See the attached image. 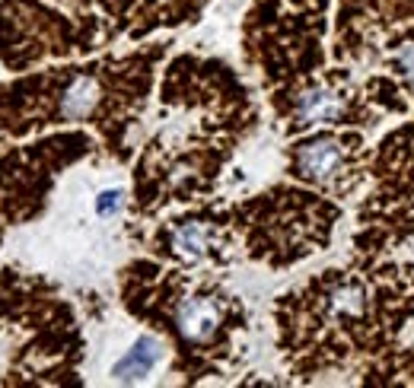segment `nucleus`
I'll return each instance as SVG.
<instances>
[{"instance_id":"obj_1","label":"nucleus","mask_w":414,"mask_h":388,"mask_svg":"<svg viewBox=\"0 0 414 388\" xmlns=\"http://www.w3.org/2000/svg\"><path fill=\"white\" fill-rule=\"evenodd\" d=\"M348 166V150L338 137H316L296 147L294 172L306 182H328Z\"/></svg>"},{"instance_id":"obj_2","label":"nucleus","mask_w":414,"mask_h":388,"mask_svg":"<svg viewBox=\"0 0 414 388\" xmlns=\"http://www.w3.org/2000/svg\"><path fill=\"white\" fill-rule=\"evenodd\" d=\"M175 325L188 340L195 344H205L217 335L220 328V305H217L214 296H192L182 299L179 312H175Z\"/></svg>"},{"instance_id":"obj_3","label":"nucleus","mask_w":414,"mask_h":388,"mask_svg":"<svg viewBox=\"0 0 414 388\" xmlns=\"http://www.w3.org/2000/svg\"><path fill=\"white\" fill-rule=\"evenodd\" d=\"M341 115V96L335 90H325V86H316V90H306L294 105V125L296 127H309L319 125V121H335Z\"/></svg>"},{"instance_id":"obj_4","label":"nucleus","mask_w":414,"mask_h":388,"mask_svg":"<svg viewBox=\"0 0 414 388\" xmlns=\"http://www.w3.org/2000/svg\"><path fill=\"white\" fill-rule=\"evenodd\" d=\"M99 99H103V90H99L96 77H73L67 90L61 93L58 115L64 121H80L99 105Z\"/></svg>"},{"instance_id":"obj_5","label":"nucleus","mask_w":414,"mask_h":388,"mask_svg":"<svg viewBox=\"0 0 414 388\" xmlns=\"http://www.w3.org/2000/svg\"><path fill=\"white\" fill-rule=\"evenodd\" d=\"M160 340L153 337H140L138 344L131 347V353H128L125 360H118L112 369V376L118 379V382H138V379H144L147 372L156 366V360H160Z\"/></svg>"},{"instance_id":"obj_6","label":"nucleus","mask_w":414,"mask_h":388,"mask_svg":"<svg viewBox=\"0 0 414 388\" xmlns=\"http://www.w3.org/2000/svg\"><path fill=\"white\" fill-rule=\"evenodd\" d=\"M207 248V236L205 229L198 226V223H188V226H182L179 233H175V251L185 258H201Z\"/></svg>"},{"instance_id":"obj_7","label":"nucleus","mask_w":414,"mask_h":388,"mask_svg":"<svg viewBox=\"0 0 414 388\" xmlns=\"http://www.w3.org/2000/svg\"><path fill=\"white\" fill-rule=\"evenodd\" d=\"M392 67H395L405 80H411V83H414V42L402 45V51L395 54V64H392Z\"/></svg>"},{"instance_id":"obj_8","label":"nucleus","mask_w":414,"mask_h":388,"mask_svg":"<svg viewBox=\"0 0 414 388\" xmlns=\"http://www.w3.org/2000/svg\"><path fill=\"white\" fill-rule=\"evenodd\" d=\"M121 207V192H103L96 201V214L99 216H112Z\"/></svg>"}]
</instances>
